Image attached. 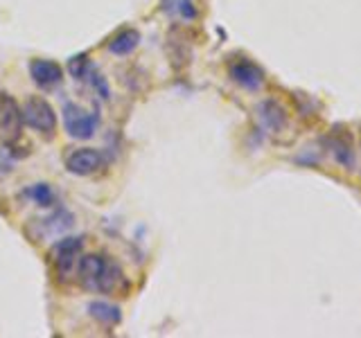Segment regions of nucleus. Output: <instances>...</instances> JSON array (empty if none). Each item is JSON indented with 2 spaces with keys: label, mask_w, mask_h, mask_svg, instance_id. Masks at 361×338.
Listing matches in <instances>:
<instances>
[{
  "label": "nucleus",
  "mask_w": 361,
  "mask_h": 338,
  "mask_svg": "<svg viewBox=\"0 0 361 338\" xmlns=\"http://www.w3.org/2000/svg\"><path fill=\"white\" fill-rule=\"evenodd\" d=\"M20 199L34 203L39 208H54L56 206V192L50 183H32L20 192Z\"/></svg>",
  "instance_id": "obj_14"
},
{
  "label": "nucleus",
  "mask_w": 361,
  "mask_h": 338,
  "mask_svg": "<svg viewBox=\"0 0 361 338\" xmlns=\"http://www.w3.org/2000/svg\"><path fill=\"white\" fill-rule=\"evenodd\" d=\"M82 251H84V237L66 234L56 244H52L50 264L54 268L56 277H59L61 282L73 275V270L77 268L79 257H82Z\"/></svg>",
  "instance_id": "obj_4"
},
{
  "label": "nucleus",
  "mask_w": 361,
  "mask_h": 338,
  "mask_svg": "<svg viewBox=\"0 0 361 338\" xmlns=\"http://www.w3.org/2000/svg\"><path fill=\"white\" fill-rule=\"evenodd\" d=\"M287 108L280 104L278 99L269 97L264 101H259L257 106V122L262 131L267 133H282L287 129Z\"/></svg>",
  "instance_id": "obj_10"
},
{
  "label": "nucleus",
  "mask_w": 361,
  "mask_h": 338,
  "mask_svg": "<svg viewBox=\"0 0 361 338\" xmlns=\"http://www.w3.org/2000/svg\"><path fill=\"white\" fill-rule=\"evenodd\" d=\"M88 315L93 318L95 323L104 325V327H116L122 323V311L118 304L106 302V300H93L88 302Z\"/></svg>",
  "instance_id": "obj_12"
},
{
  "label": "nucleus",
  "mask_w": 361,
  "mask_h": 338,
  "mask_svg": "<svg viewBox=\"0 0 361 338\" xmlns=\"http://www.w3.org/2000/svg\"><path fill=\"white\" fill-rule=\"evenodd\" d=\"M323 142L327 149H330L336 165L348 167V169L355 165V151H353V142H350L348 133H332V135H327Z\"/></svg>",
  "instance_id": "obj_11"
},
{
  "label": "nucleus",
  "mask_w": 361,
  "mask_h": 338,
  "mask_svg": "<svg viewBox=\"0 0 361 338\" xmlns=\"http://www.w3.org/2000/svg\"><path fill=\"white\" fill-rule=\"evenodd\" d=\"M75 225V217L66 208H52V212L43 219H34L30 234L34 239H50V237H61Z\"/></svg>",
  "instance_id": "obj_7"
},
{
  "label": "nucleus",
  "mask_w": 361,
  "mask_h": 338,
  "mask_svg": "<svg viewBox=\"0 0 361 338\" xmlns=\"http://www.w3.org/2000/svg\"><path fill=\"white\" fill-rule=\"evenodd\" d=\"M228 75L231 79L242 86L244 90H259L264 86V70L257 63H253L251 59H235L228 65Z\"/></svg>",
  "instance_id": "obj_8"
},
{
  "label": "nucleus",
  "mask_w": 361,
  "mask_h": 338,
  "mask_svg": "<svg viewBox=\"0 0 361 338\" xmlns=\"http://www.w3.org/2000/svg\"><path fill=\"white\" fill-rule=\"evenodd\" d=\"M27 70L32 82L41 90H52L63 82V68L52 59H32Z\"/></svg>",
  "instance_id": "obj_9"
},
{
  "label": "nucleus",
  "mask_w": 361,
  "mask_h": 338,
  "mask_svg": "<svg viewBox=\"0 0 361 338\" xmlns=\"http://www.w3.org/2000/svg\"><path fill=\"white\" fill-rule=\"evenodd\" d=\"M86 84L95 90V95L102 99V101H109L111 99V86H109V79L102 75L97 68H93V73L88 75V79H86Z\"/></svg>",
  "instance_id": "obj_17"
},
{
  "label": "nucleus",
  "mask_w": 361,
  "mask_h": 338,
  "mask_svg": "<svg viewBox=\"0 0 361 338\" xmlns=\"http://www.w3.org/2000/svg\"><path fill=\"white\" fill-rule=\"evenodd\" d=\"M23 113V124L37 131L43 138H52L56 131V113L48 99L39 95H30L20 106Z\"/></svg>",
  "instance_id": "obj_3"
},
{
  "label": "nucleus",
  "mask_w": 361,
  "mask_h": 338,
  "mask_svg": "<svg viewBox=\"0 0 361 338\" xmlns=\"http://www.w3.org/2000/svg\"><path fill=\"white\" fill-rule=\"evenodd\" d=\"M18 158H23V154L16 151L14 146H0V176H7L14 169V163Z\"/></svg>",
  "instance_id": "obj_18"
},
{
  "label": "nucleus",
  "mask_w": 361,
  "mask_h": 338,
  "mask_svg": "<svg viewBox=\"0 0 361 338\" xmlns=\"http://www.w3.org/2000/svg\"><path fill=\"white\" fill-rule=\"evenodd\" d=\"M138 45H140V32L133 27H124L106 43V50L116 56H127L138 48Z\"/></svg>",
  "instance_id": "obj_13"
},
{
  "label": "nucleus",
  "mask_w": 361,
  "mask_h": 338,
  "mask_svg": "<svg viewBox=\"0 0 361 338\" xmlns=\"http://www.w3.org/2000/svg\"><path fill=\"white\" fill-rule=\"evenodd\" d=\"M63 129L73 140H90L99 131V113L86 111L77 101H63Z\"/></svg>",
  "instance_id": "obj_2"
},
{
  "label": "nucleus",
  "mask_w": 361,
  "mask_h": 338,
  "mask_svg": "<svg viewBox=\"0 0 361 338\" xmlns=\"http://www.w3.org/2000/svg\"><path fill=\"white\" fill-rule=\"evenodd\" d=\"M63 167L73 176H93L106 167V156L93 146H79L63 158Z\"/></svg>",
  "instance_id": "obj_6"
},
{
  "label": "nucleus",
  "mask_w": 361,
  "mask_h": 338,
  "mask_svg": "<svg viewBox=\"0 0 361 338\" xmlns=\"http://www.w3.org/2000/svg\"><path fill=\"white\" fill-rule=\"evenodd\" d=\"M23 127L25 124H23V113L16 99L7 93H0V142L16 146L23 135Z\"/></svg>",
  "instance_id": "obj_5"
},
{
  "label": "nucleus",
  "mask_w": 361,
  "mask_h": 338,
  "mask_svg": "<svg viewBox=\"0 0 361 338\" xmlns=\"http://www.w3.org/2000/svg\"><path fill=\"white\" fill-rule=\"evenodd\" d=\"M161 9L169 18L185 20V23L197 20V16H199L195 0H161Z\"/></svg>",
  "instance_id": "obj_15"
},
{
  "label": "nucleus",
  "mask_w": 361,
  "mask_h": 338,
  "mask_svg": "<svg viewBox=\"0 0 361 338\" xmlns=\"http://www.w3.org/2000/svg\"><path fill=\"white\" fill-rule=\"evenodd\" d=\"M77 280L79 284L88 291L104 293V296H113L120 289H127V280H124L122 266L109 255L99 253H88L79 257L77 262Z\"/></svg>",
  "instance_id": "obj_1"
},
{
  "label": "nucleus",
  "mask_w": 361,
  "mask_h": 338,
  "mask_svg": "<svg viewBox=\"0 0 361 338\" xmlns=\"http://www.w3.org/2000/svg\"><path fill=\"white\" fill-rule=\"evenodd\" d=\"M95 63L90 61L88 54H75L71 61H68V73H71L73 79H77V82H86L88 75L93 73Z\"/></svg>",
  "instance_id": "obj_16"
}]
</instances>
